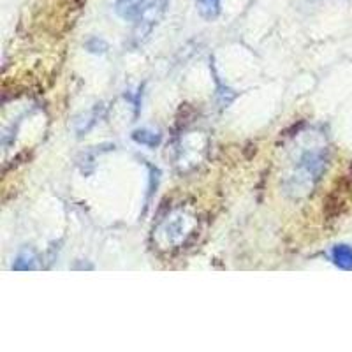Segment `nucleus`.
<instances>
[{"instance_id":"423d86ee","label":"nucleus","mask_w":352,"mask_h":352,"mask_svg":"<svg viewBox=\"0 0 352 352\" xmlns=\"http://www.w3.org/2000/svg\"><path fill=\"white\" fill-rule=\"evenodd\" d=\"M132 138L141 144H146V146H155L159 144L160 136L155 134V132H148V131H136L132 134Z\"/></svg>"},{"instance_id":"f03ea898","label":"nucleus","mask_w":352,"mask_h":352,"mask_svg":"<svg viewBox=\"0 0 352 352\" xmlns=\"http://www.w3.org/2000/svg\"><path fill=\"white\" fill-rule=\"evenodd\" d=\"M144 8L146 0H116V12L124 20H138Z\"/></svg>"},{"instance_id":"39448f33","label":"nucleus","mask_w":352,"mask_h":352,"mask_svg":"<svg viewBox=\"0 0 352 352\" xmlns=\"http://www.w3.org/2000/svg\"><path fill=\"white\" fill-rule=\"evenodd\" d=\"M222 0H197V11L204 20H215L220 14Z\"/></svg>"},{"instance_id":"f257e3e1","label":"nucleus","mask_w":352,"mask_h":352,"mask_svg":"<svg viewBox=\"0 0 352 352\" xmlns=\"http://www.w3.org/2000/svg\"><path fill=\"white\" fill-rule=\"evenodd\" d=\"M166 8H168V0H152L150 4H146V8L143 9V12H141L136 20L138 25L136 30H134V39H136V43H143L152 34L157 23L164 16Z\"/></svg>"},{"instance_id":"0eeeda50","label":"nucleus","mask_w":352,"mask_h":352,"mask_svg":"<svg viewBox=\"0 0 352 352\" xmlns=\"http://www.w3.org/2000/svg\"><path fill=\"white\" fill-rule=\"evenodd\" d=\"M87 50L90 53H96V55H102V53L108 52V43H106L104 39H99V37H92L90 41H87Z\"/></svg>"},{"instance_id":"7ed1b4c3","label":"nucleus","mask_w":352,"mask_h":352,"mask_svg":"<svg viewBox=\"0 0 352 352\" xmlns=\"http://www.w3.org/2000/svg\"><path fill=\"white\" fill-rule=\"evenodd\" d=\"M37 254L34 252L32 248H25L21 250L20 256L16 257L14 264H12V270H21V272H27V270H36L39 264H37Z\"/></svg>"},{"instance_id":"20e7f679","label":"nucleus","mask_w":352,"mask_h":352,"mask_svg":"<svg viewBox=\"0 0 352 352\" xmlns=\"http://www.w3.org/2000/svg\"><path fill=\"white\" fill-rule=\"evenodd\" d=\"M333 261L342 270H352V248L349 245H336L333 248Z\"/></svg>"}]
</instances>
